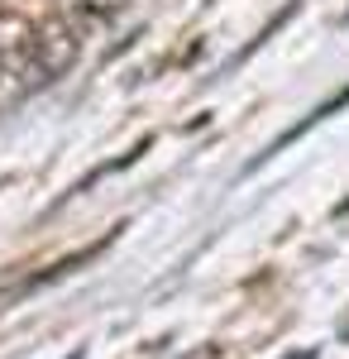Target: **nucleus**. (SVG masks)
<instances>
[{
  "mask_svg": "<svg viewBox=\"0 0 349 359\" xmlns=\"http://www.w3.org/2000/svg\"><path fill=\"white\" fill-rule=\"evenodd\" d=\"M48 67H43V48H39V25L5 10L0 15V115L15 111L25 96L39 86H48Z\"/></svg>",
  "mask_w": 349,
  "mask_h": 359,
  "instance_id": "f257e3e1",
  "label": "nucleus"
},
{
  "mask_svg": "<svg viewBox=\"0 0 349 359\" xmlns=\"http://www.w3.org/2000/svg\"><path fill=\"white\" fill-rule=\"evenodd\" d=\"M125 0H62V10L67 15H77V20H101V15H115Z\"/></svg>",
  "mask_w": 349,
  "mask_h": 359,
  "instance_id": "f03ea898",
  "label": "nucleus"
}]
</instances>
